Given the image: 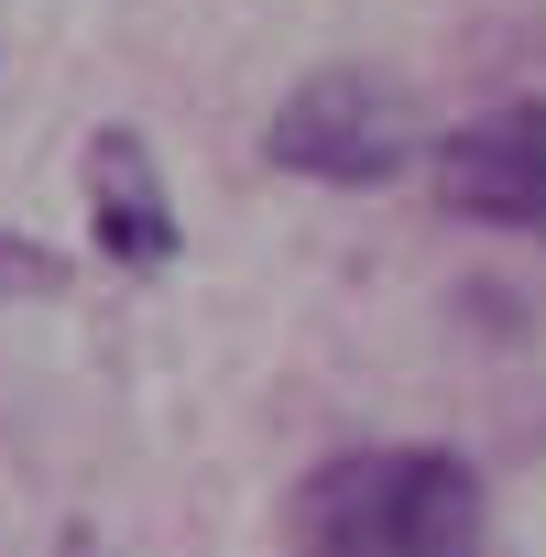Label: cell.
Returning <instances> with one entry per match:
<instances>
[{
  "label": "cell",
  "instance_id": "cell-1",
  "mask_svg": "<svg viewBox=\"0 0 546 557\" xmlns=\"http://www.w3.org/2000/svg\"><path fill=\"white\" fill-rule=\"evenodd\" d=\"M296 557H481V481L448 448H339L285 503Z\"/></svg>",
  "mask_w": 546,
  "mask_h": 557
},
{
  "label": "cell",
  "instance_id": "cell-2",
  "mask_svg": "<svg viewBox=\"0 0 546 557\" xmlns=\"http://www.w3.org/2000/svg\"><path fill=\"white\" fill-rule=\"evenodd\" d=\"M405 153H415V110L372 66H318L285 110L262 121V164L318 175V186H383Z\"/></svg>",
  "mask_w": 546,
  "mask_h": 557
},
{
  "label": "cell",
  "instance_id": "cell-3",
  "mask_svg": "<svg viewBox=\"0 0 546 557\" xmlns=\"http://www.w3.org/2000/svg\"><path fill=\"white\" fill-rule=\"evenodd\" d=\"M437 197L481 230H546V99H502L437 143Z\"/></svg>",
  "mask_w": 546,
  "mask_h": 557
},
{
  "label": "cell",
  "instance_id": "cell-4",
  "mask_svg": "<svg viewBox=\"0 0 546 557\" xmlns=\"http://www.w3.org/2000/svg\"><path fill=\"white\" fill-rule=\"evenodd\" d=\"M88 230H99L110 262H164V251H175V208H164V186H153L142 132H99V143H88Z\"/></svg>",
  "mask_w": 546,
  "mask_h": 557
}]
</instances>
